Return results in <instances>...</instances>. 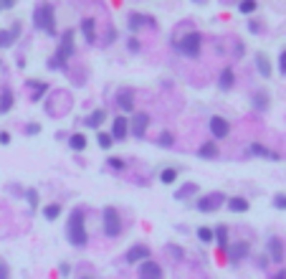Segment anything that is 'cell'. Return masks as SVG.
Masks as SVG:
<instances>
[{"instance_id": "6da1fadb", "label": "cell", "mask_w": 286, "mask_h": 279, "mask_svg": "<svg viewBox=\"0 0 286 279\" xmlns=\"http://www.w3.org/2000/svg\"><path fill=\"white\" fill-rule=\"evenodd\" d=\"M66 236L71 246H86L89 233H86V216L81 208H73L69 221H66Z\"/></svg>"}, {"instance_id": "7a4b0ae2", "label": "cell", "mask_w": 286, "mask_h": 279, "mask_svg": "<svg viewBox=\"0 0 286 279\" xmlns=\"http://www.w3.org/2000/svg\"><path fill=\"white\" fill-rule=\"evenodd\" d=\"M33 25L36 31H43L46 36H56L58 28H56V13L51 3H38L33 10Z\"/></svg>"}, {"instance_id": "3957f363", "label": "cell", "mask_w": 286, "mask_h": 279, "mask_svg": "<svg viewBox=\"0 0 286 279\" xmlns=\"http://www.w3.org/2000/svg\"><path fill=\"white\" fill-rule=\"evenodd\" d=\"M71 56H73V31H64L61 46H58L56 56L48 61V66H51V69H61V66H66V61H69Z\"/></svg>"}, {"instance_id": "277c9868", "label": "cell", "mask_w": 286, "mask_h": 279, "mask_svg": "<svg viewBox=\"0 0 286 279\" xmlns=\"http://www.w3.org/2000/svg\"><path fill=\"white\" fill-rule=\"evenodd\" d=\"M200 46H203V36L198 31H190V33H185L183 38H180L177 51L183 56H188V58H198L200 56Z\"/></svg>"}, {"instance_id": "5b68a950", "label": "cell", "mask_w": 286, "mask_h": 279, "mask_svg": "<svg viewBox=\"0 0 286 279\" xmlns=\"http://www.w3.org/2000/svg\"><path fill=\"white\" fill-rule=\"evenodd\" d=\"M101 226H104V236L109 239H117L119 233H122V218H119L117 208H112V205H107L101 213Z\"/></svg>"}, {"instance_id": "8992f818", "label": "cell", "mask_w": 286, "mask_h": 279, "mask_svg": "<svg viewBox=\"0 0 286 279\" xmlns=\"http://www.w3.org/2000/svg\"><path fill=\"white\" fill-rule=\"evenodd\" d=\"M223 203H225V196H223V193H218V190H215V193L200 196V198H198V203H195V205H198V211H200V213H215V211L220 208Z\"/></svg>"}, {"instance_id": "52a82bcc", "label": "cell", "mask_w": 286, "mask_h": 279, "mask_svg": "<svg viewBox=\"0 0 286 279\" xmlns=\"http://www.w3.org/2000/svg\"><path fill=\"white\" fill-rule=\"evenodd\" d=\"M208 127H210V135H213V140H225V137L231 135V125H228V120H225V117H220V114L210 117Z\"/></svg>"}, {"instance_id": "ba28073f", "label": "cell", "mask_w": 286, "mask_h": 279, "mask_svg": "<svg viewBox=\"0 0 286 279\" xmlns=\"http://www.w3.org/2000/svg\"><path fill=\"white\" fill-rule=\"evenodd\" d=\"M137 277H140V279H162L165 274H162V267H160L157 261L144 259V261H140V272H137Z\"/></svg>"}, {"instance_id": "9c48e42d", "label": "cell", "mask_w": 286, "mask_h": 279, "mask_svg": "<svg viewBox=\"0 0 286 279\" xmlns=\"http://www.w3.org/2000/svg\"><path fill=\"white\" fill-rule=\"evenodd\" d=\"M147 127H149V117H147L144 112L132 114V122H129V135H134V137H144Z\"/></svg>"}, {"instance_id": "30bf717a", "label": "cell", "mask_w": 286, "mask_h": 279, "mask_svg": "<svg viewBox=\"0 0 286 279\" xmlns=\"http://www.w3.org/2000/svg\"><path fill=\"white\" fill-rule=\"evenodd\" d=\"M124 259H127V264H140V261L149 259V246L147 244H134V246H129L127 254H124Z\"/></svg>"}, {"instance_id": "8fae6325", "label": "cell", "mask_w": 286, "mask_h": 279, "mask_svg": "<svg viewBox=\"0 0 286 279\" xmlns=\"http://www.w3.org/2000/svg\"><path fill=\"white\" fill-rule=\"evenodd\" d=\"M129 135V120L124 114H119V117H114V122H112V137H114V142L117 140H124Z\"/></svg>"}, {"instance_id": "7c38bea8", "label": "cell", "mask_w": 286, "mask_h": 279, "mask_svg": "<svg viewBox=\"0 0 286 279\" xmlns=\"http://www.w3.org/2000/svg\"><path fill=\"white\" fill-rule=\"evenodd\" d=\"M248 252H251L248 241H233V244H228V256H231V261H240V259H246V256H248Z\"/></svg>"}, {"instance_id": "4fadbf2b", "label": "cell", "mask_w": 286, "mask_h": 279, "mask_svg": "<svg viewBox=\"0 0 286 279\" xmlns=\"http://www.w3.org/2000/svg\"><path fill=\"white\" fill-rule=\"evenodd\" d=\"M157 28L155 18H149V16H142V13H129V31H140V28Z\"/></svg>"}, {"instance_id": "5bb4252c", "label": "cell", "mask_w": 286, "mask_h": 279, "mask_svg": "<svg viewBox=\"0 0 286 279\" xmlns=\"http://www.w3.org/2000/svg\"><path fill=\"white\" fill-rule=\"evenodd\" d=\"M225 205H228V211L233 213H246L251 208V203L243 198V196H231V198H225Z\"/></svg>"}, {"instance_id": "9a60e30c", "label": "cell", "mask_w": 286, "mask_h": 279, "mask_svg": "<svg viewBox=\"0 0 286 279\" xmlns=\"http://www.w3.org/2000/svg\"><path fill=\"white\" fill-rule=\"evenodd\" d=\"M266 249H268V256L274 259V261H281V259H284V244H281V239L271 236V239L266 241Z\"/></svg>"}, {"instance_id": "2e32d148", "label": "cell", "mask_w": 286, "mask_h": 279, "mask_svg": "<svg viewBox=\"0 0 286 279\" xmlns=\"http://www.w3.org/2000/svg\"><path fill=\"white\" fill-rule=\"evenodd\" d=\"M18 31H21V23H13L10 31H0V49L13 46V43H16V38H18Z\"/></svg>"}, {"instance_id": "e0dca14e", "label": "cell", "mask_w": 286, "mask_h": 279, "mask_svg": "<svg viewBox=\"0 0 286 279\" xmlns=\"http://www.w3.org/2000/svg\"><path fill=\"white\" fill-rule=\"evenodd\" d=\"M233 84H236L233 69H223L220 76H218V89H220V92H228V89H233Z\"/></svg>"}, {"instance_id": "ac0fdd59", "label": "cell", "mask_w": 286, "mask_h": 279, "mask_svg": "<svg viewBox=\"0 0 286 279\" xmlns=\"http://www.w3.org/2000/svg\"><path fill=\"white\" fill-rule=\"evenodd\" d=\"M104 120H107V112H104V109H94V112L84 120V127H89V129H99Z\"/></svg>"}, {"instance_id": "d6986e66", "label": "cell", "mask_w": 286, "mask_h": 279, "mask_svg": "<svg viewBox=\"0 0 286 279\" xmlns=\"http://www.w3.org/2000/svg\"><path fill=\"white\" fill-rule=\"evenodd\" d=\"M81 33H84V41L86 43H94L96 41V23H94V18H84L81 21Z\"/></svg>"}, {"instance_id": "ffe728a7", "label": "cell", "mask_w": 286, "mask_h": 279, "mask_svg": "<svg viewBox=\"0 0 286 279\" xmlns=\"http://www.w3.org/2000/svg\"><path fill=\"white\" fill-rule=\"evenodd\" d=\"M248 152L256 155V157H268V160H279V157H281V155H276L274 150L263 148V145H259V142H251V145H248Z\"/></svg>"}, {"instance_id": "44dd1931", "label": "cell", "mask_w": 286, "mask_h": 279, "mask_svg": "<svg viewBox=\"0 0 286 279\" xmlns=\"http://www.w3.org/2000/svg\"><path fill=\"white\" fill-rule=\"evenodd\" d=\"M69 148L73 152H84L86 150V135H81V132H73V135L69 137Z\"/></svg>"}, {"instance_id": "7402d4cb", "label": "cell", "mask_w": 286, "mask_h": 279, "mask_svg": "<svg viewBox=\"0 0 286 279\" xmlns=\"http://www.w3.org/2000/svg\"><path fill=\"white\" fill-rule=\"evenodd\" d=\"M220 152H218V145L213 142V140H208V142H203L200 145V157H205V160H215Z\"/></svg>"}, {"instance_id": "603a6c76", "label": "cell", "mask_w": 286, "mask_h": 279, "mask_svg": "<svg viewBox=\"0 0 286 279\" xmlns=\"http://www.w3.org/2000/svg\"><path fill=\"white\" fill-rule=\"evenodd\" d=\"M192 193H200V185H198V183H185L183 188H177L175 198H177V201H183V198H190Z\"/></svg>"}, {"instance_id": "cb8c5ba5", "label": "cell", "mask_w": 286, "mask_h": 279, "mask_svg": "<svg viewBox=\"0 0 286 279\" xmlns=\"http://www.w3.org/2000/svg\"><path fill=\"white\" fill-rule=\"evenodd\" d=\"M213 241H218L223 249L228 246V226H225V224L215 226V228H213Z\"/></svg>"}, {"instance_id": "d4e9b609", "label": "cell", "mask_w": 286, "mask_h": 279, "mask_svg": "<svg viewBox=\"0 0 286 279\" xmlns=\"http://www.w3.org/2000/svg\"><path fill=\"white\" fill-rule=\"evenodd\" d=\"M58 216H61V203H48V205H43V218H46V221H56Z\"/></svg>"}, {"instance_id": "484cf974", "label": "cell", "mask_w": 286, "mask_h": 279, "mask_svg": "<svg viewBox=\"0 0 286 279\" xmlns=\"http://www.w3.org/2000/svg\"><path fill=\"white\" fill-rule=\"evenodd\" d=\"M117 101H119V107H122L124 112H134V97L129 92H122L117 97Z\"/></svg>"}, {"instance_id": "4316f807", "label": "cell", "mask_w": 286, "mask_h": 279, "mask_svg": "<svg viewBox=\"0 0 286 279\" xmlns=\"http://www.w3.org/2000/svg\"><path fill=\"white\" fill-rule=\"evenodd\" d=\"M256 66H259V74L261 76H271V64L263 53H256Z\"/></svg>"}, {"instance_id": "83f0119b", "label": "cell", "mask_w": 286, "mask_h": 279, "mask_svg": "<svg viewBox=\"0 0 286 279\" xmlns=\"http://www.w3.org/2000/svg\"><path fill=\"white\" fill-rule=\"evenodd\" d=\"M256 8H259V3H256V0H238V10L243 13V16H253Z\"/></svg>"}, {"instance_id": "f1b7e54d", "label": "cell", "mask_w": 286, "mask_h": 279, "mask_svg": "<svg viewBox=\"0 0 286 279\" xmlns=\"http://www.w3.org/2000/svg\"><path fill=\"white\" fill-rule=\"evenodd\" d=\"M253 107L259 109V112H266V109H268V97H266L263 92H256V94H253Z\"/></svg>"}, {"instance_id": "f546056e", "label": "cell", "mask_w": 286, "mask_h": 279, "mask_svg": "<svg viewBox=\"0 0 286 279\" xmlns=\"http://www.w3.org/2000/svg\"><path fill=\"white\" fill-rule=\"evenodd\" d=\"M96 142H99V148L109 150L112 145H114V137H112V132H99V135H96Z\"/></svg>"}, {"instance_id": "4dcf8cb0", "label": "cell", "mask_w": 286, "mask_h": 279, "mask_svg": "<svg viewBox=\"0 0 286 279\" xmlns=\"http://www.w3.org/2000/svg\"><path fill=\"white\" fill-rule=\"evenodd\" d=\"M160 180H162L165 185L175 183V180H177V170H175V168H165V170L160 173Z\"/></svg>"}, {"instance_id": "1f68e13d", "label": "cell", "mask_w": 286, "mask_h": 279, "mask_svg": "<svg viewBox=\"0 0 286 279\" xmlns=\"http://www.w3.org/2000/svg\"><path fill=\"white\" fill-rule=\"evenodd\" d=\"M25 84L36 92V94H33V99H41V97H43V92H48V84H43V81H25Z\"/></svg>"}, {"instance_id": "d6a6232c", "label": "cell", "mask_w": 286, "mask_h": 279, "mask_svg": "<svg viewBox=\"0 0 286 279\" xmlns=\"http://www.w3.org/2000/svg\"><path fill=\"white\" fill-rule=\"evenodd\" d=\"M13 109V94L10 92H3V97H0V112H10Z\"/></svg>"}, {"instance_id": "836d02e7", "label": "cell", "mask_w": 286, "mask_h": 279, "mask_svg": "<svg viewBox=\"0 0 286 279\" xmlns=\"http://www.w3.org/2000/svg\"><path fill=\"white\" fill-rule=\"evenodd\" d=\"M25 201H28V205L36 211V208H38V190H36V188H28V190H25Z\"/></svg>"}, {"instance_id": "e575fe53", "label": "cell", "mask_w": 286, "mask_h": 279, "mask_svg": "<svg viewBox=\"0 0 286 279\" xmlns=\"http://www.w3.org/2000/svg\"><path fill=\"white\" fill-rule=\"evenodd\" d=\"M198 239H200L203 244H210V241H213V228L200 226V228H198Z\"/></svg>"}, {"instance_id": "d590c367", "label": "cell", "mask_w": 286, "mask_h": 279, "mask_svg": "<svg viewBox=\"0 0 286 279\" xmlns=\"http://www.w3.org/2000/svg\"><path fill=\"white\" fill-rule=\"evenodd\" d=\"M160 148H170V145L175 142V137H172V132H162V135H160Z\"/></svg>"}, {"instance_id": "8d00e7d4", "label": "cell", "mask_w": 286, "mask_h": 279, "mask_svg": "<svg viewBox=\"0 0 286 279\" xmlns=\"http://www.w3.org/2000/svg\"><path fill=\"white\" fill-rule=\"evenodd\" d=\"M274 205H276L279 211H286V196L284 193H276L274 196Z\"/></svg>"}, {"instance_id": "74e56055", "label": "cell", "mask_w": 286, "mask_h": 279, "mask_svg": "<svg viewBox=\"0 0 286 279\" xmlns=\"http://www.w3.org/2000/svg\"><path fill=\"white\" fill-rule=\"evenodd\" d=\"M38 132H41V125L38 122H31V125H25V135H38Z\"/></svg>"}, {"instance_id": "f35d334b", "label": "cell", "mask_w": 286, "mask_h": 279, "mask_svg": "<svg viewBox=\"0 0 286 279\" xmlns=\"http://www.w3.org/2000/svg\"><path fill=\"white\" fill-rule=\"evenodd\" d=\"M109 168H114V170H124V160H119V157H109Z\"/></svg>"}, {"instance_id": "ab89813d", "label": "cell", "mask_w": 286, "mask_h": 279, "mask_svg": "<svg viewBox=\"0 0 286 279\" xmlns=\"http://www.w3.org/2000/svg\"><path fill=\"white\" fill-rule=\"evenodd\" d=\"M127 49H129L132 53H140V41H137V38H129V41H127Z\"/></svg>"}, {"instance_id": "60d3db41", "label": "cell", "mask_w": 286, "mask_h": 279, "mask_svg": "<svg viewBox=\"0 0 286 279\" xmlns=\"http://www.w3.org/2000/svg\"><path fill=\"white\" fill-rule=\"evenodd\" d=\"M248 31H251V33H261V23L253 21V18H248Z\"/></svg>"}, {"instance_id": "b9f144b4", "label": "cell", "mask_w": 286, "mask_h": 279, "mask_svg": "<svg viewBox=\"0 0 286 279\" xmlns=\"http://www.w3.org/2000/svg\"><path fill=\"white\" fill-rule=\"evenodd\" d=\"M279 71L286 76V49L281 51V56H279Z\"/></svg>"}, {"instance_id": "7bdbcfd3", "label": "cell", "mask_w": 286, "mask_h": 279, "mask_svg": "<svg viewBox=\"0 0 286 279\" xmlns=\"http://www.w3.org/2000/svg\"><path fill=\"white\" fill-rule=\"evenodd\" d=\"M18 0H0V10H13Z\"/></svg>"}, {"instance_id": "ee69618b", "label": "cell", "mask_w": 286, "mask_h": 279, "mask_svg": "<svg viewBox=\"0 0 286 279\" xmlns=\"http://www.w3.org/2000/svg\"><path fill=\"white\" fill-rule=\"evenodd\" d=\"M167 252H170V254H175V259H183V249H177L175 244H170V246H167Z\"/></svg>"}, {"instance_id": "f6af8a7d", "label": "cell", "mask_w": 286, "mask_h": 279, "mask_svg": "<svg viewBox=\"0 0 286 279\" xmlns=\"http://www.w3.org/2000/svg\"><path fill=\"white\" fill-rule=\"evenodd\" d=\"M58 272H61V277H69V274H71V264H69V261H64L61 267H58Z\"/></svg>"}, {"instance_id": "bcb514c9", "label": "cell", "mask_w": 286, "mask_h": 279, "mask_svg": "<svg viewBox=\"0 0 286 279\" xmlns=\"http://www.w3.org/2000/svg\"><path fill=\"white\" fill-rule=\"evenodd\" d=\"M10 142V135L8 132H0V145H8Z\"/></svg>"}, {"instance_id": "7dc6e473", "label": "cell", "mask_w": 286, "mask_h": 279, "mask_svg": "<svg viewBox=\"0 0 286 279\" xmlns=\"http://www.w3.org/2000/svg\"><path fill=\"white\" fill-rule=\"evenodd\" d=\"M0 279H8V267L5 264H0Z\"/></svg>"}, {"instance_id": "c3c4849f", "label": "cell", "mask_w": 286, "mask_h": 279, "mask_svg": "<svg viewBox=\"0 0 286 279\" xmlns=\"http://www.w3.org/2000/svg\"><path fill=\"white\" fill-rule=\"evenodd\" d=\"M271 279H286V272H279V274H274Z\"/></svg>"}, {"instance_id": "681fc988", "label": "cell", "mask_w": 286, "mask_h": 279, "mask_svg": "<svg viewBox=\"0 0 286 279\" xmlns=\"http://www.w3.org/2000/svg\"><path fill=\"white\" fill-rule=\"evenodd\" d=\"M84 279H94V277H84Z\"/></svg>"}]
</instances>
